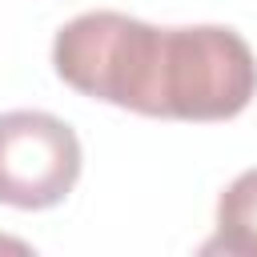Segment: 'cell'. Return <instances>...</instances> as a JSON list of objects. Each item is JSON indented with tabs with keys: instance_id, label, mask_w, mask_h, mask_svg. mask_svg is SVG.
Masks as SVG:
<instances>
[{
	"instance_id": "6da1fadb",
	"label": "cell",
	"mask_w": 257,
	"mask_h": 257,
	"mask_svg": "<svg viewBox=\"0 0 257 257\" xmlns=\"http://www.w3.org/2000/svg\"><path fill=\"white\" fill-rule=\"evenodd\" d=\"M257 92L253 48L221 24L157 28V56L145 116L229 120Z\"/></svg>"
},
{
	"instance_id": "7a4b0ae2",
	"label": "cell",
	"mask_w": 257,
	"mask_h": 257,
	"mask_svg": "<svg viewBox=\"0 0 257 257\" xmlns=\"http://www.w3.org/2000/svg\"><path fill=\"white\" fill-rule=\"evenodd\" d=\"M157 56V24L124 12H84L52 40V64L64 84L92 100L133 108L145 116Z\"/></svg>"
},
{
	"instance_id": "3957f363",
	"label": "cell",
	"mask_w": 257,
	"mask_h": 257,
	"mask_svg": "<svg viewBox=\"0 0 257 257\" xmlns=\"http://www.w3.org/2000/svg\"><path fill=\"white\" fill-rule=\"evenodd\" d=\"M80 177L76 133L36 108L0 112V205L52 209Z\"/></svg>"
},
{
	"instance_id": "277c9868",
	"label": "cell",
	"mask_w": 257,
	"mask_h": 257,
	"mask_svg": "<svg viewBox=\"0 0 257 257\" xmlns=\"http://www.w3.org/2000/svg\"><path fill=\"white\" fill-rule=\"evenodd\" d=\"M205 253L257 257V169H245L217 201V237Z\"/></svg>"
}]
</instances>
